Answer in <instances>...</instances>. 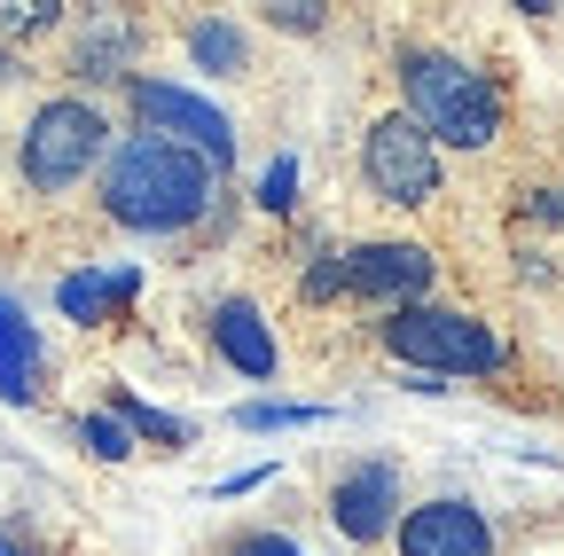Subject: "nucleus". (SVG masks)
<instances>
[{
	"mask_svg": "<svg viewBox=\"0 0 564 556\" xmlns=\"http://www.w3.org/2000/svg\"><path fill=\"white\" fill-rule=\"evenodd\" d=\"M204 329H212V353H220L236 377H251V384H274L282 377V337H274V321L251 298H220V306L204 314Z\"/></svg>",
	"mask_w": 564,
	"mask_h": 556,
	"instance_id": "obj_11",
	"label": "nucleus"
},
{
	"mask_svg": "<svg viewBox=\"0 0 564 556\" xmlns=\"http://www.w3.org/2000/svg\"><path fill=\"white\" fill-rule=\"evenodd\" d=\"M212 196H220V173L158 133H126L102 157V212L126 236H188L212 212Z\"/></svg>",
	"mask_w": 564,
	"mask_h": 556,
	"instance_id": "obj_1",
	"label": "nucleus"
},
{
	"mask_svg": "<svg viewBox=\"0 0 564 556\" xmlns=\"http://www.w3.org/2000/svg\"><path fill=\"white\" fill-rule=\"evenodd\" d=\"M126 102H133L141 133H158V142H173V150L204 157L212 173L228 181V165H236V118L212 102V95L173 87V79H126Z\"/></svg>",
	"mask_w": 564,
	"mask_h": 556,
	"instance_id": "obj_5",
	"label": "nucleus"
},
{
	"mask_svg": "<svg viewBox=\"0 0 564 556\" xmlns=\"http://www.w3.org/2000/svg\"><path fill=\"white\" fill-rule=\"evenodd\" d=\"M141 47H150V24L126 9H87V24L70 32V79L79 87H126Z\"/></svg>",
	"mask_w": 564,
	"mask_h": 556,
	"instance_id": "obj_10",
	"label": "nucleus"
},
{
	"mask_svg": "<svg viewBox=\"0 0 564 556\" xmlns=\"http://www.w3.org/2000/svg\"><path fill=\"white\" fill-rule=\"evenodd\" d=\"M337 259H345V298L384 306V314L423 306V298H432V283H440V259L423 251V243H392V236L352 243V251H337Z\"/></svg>",
	"mask_w": 564,
	"mask_h": 556,
	"instance_id": "obj_7",
	"label": "nucleus"
},
{
	"mask_svg": "<svg viewBox=\"0 0 564 556\" xmlns=\"http://www.w3.org/2000/svg\"><path fill=\"white\" fill-rule=\"evenodd\" d=\"M55 24H63V0H9V9H0V47H9V40H40Z\"/></svg>",
	"mask_w": 564,
	"mask_h": 556,
	"instance_id": "obj_19",
	"label": "nucleus"
},
{
	"mask_svg": "<svg viewBox=\"0 0 564 556\" xmlns=\"http://www.w3.org/2000/svg\"><path fill=\"white\" fill-rule=\"evenodd\" d=\"M110 415H118V424L133 432V447H158V455H181L196 432L181 424V415H165V407H150V400H141V392H110Z\"/></svg>",
	"mask_w": 564,
	"mask_h": 556,
	"instance_id": "obj_15",
	"label": "nucleus"
},
{
	"mask_svg": "<svg viewBox=\"0 0 564 556\" xmlns=\"http://www.w3.org/2000/svg\"><path fill=\"white\" fill-rule=\"evenodd\" d=\"M400 72V118H415V133L432 150H494L502 142V87L494 72H478L470 55L432 47V40H400L392 47Z\"/></svg>",
	"mask_w": 564,
	"mask_h": 556,
	"instance_id": "obj_2",
	"label": "nucleus"
},
{
	"mask_svg": "<svg viewBox=\"0 0 564 556\" xmlns=\"http://www.w3.org/2000/svg\"><path fill=\"white\" fill-rule=\"evenodd\" d=\"M228 556H306V548H299L291 533H243V541H236Z\"/></svg>",
	"mask_w": 564,
	"mask_h": 556,
	"instance_id": "obj_23",
	"label": "nucleus"
},
{
	"mask_svg": "<svg viewBox=\"0 0 564 556\" xmlns=\"http://www.w3.org/2000/svg\"><path fill=\"white\" fill-rule=\"evenodd\" d=\"M400 462L392 455H361V462H345L337 478H329V525L352 541V548H377V541H392V525H400Z\"/></svg>",
	"mask_w": 564,
	"mask_h": 556,
	"instance_id": "obj_8",
	"label": "nucleus"
},
{
	"mask_svg": "<svg viewBox=\"0 0 564 556\" xmlns=\"http://www.w3.org/2000/svg\"><path fill=\"white\" fill-rule=\"evenodd\" d=\"M40 377H47V353H40V329L17 298H0V400L9 407H32L40 400Z\"/></svg>",
	"mask_w": 564,
	"mask_h": 556,
	"instance_id": "obj_13",
	"label": "nucleus"
},
{
	"mask_svg": "<svg viewBox=\"0 0 564 556\" xmlns=\"http://www.w3.org/2000/svg\"><path fill=\"white\" fill-rule=\"evenodd\" d=\"M392 541H400V556H494V525L470 494H432V502L400 510Z\"/></svg>",
	"mask_w": 564,
	"mask_h": 556,
	"instance_id": "obj_9",
	"label": "nucleus"
},
{
	"mask_svg": "<svg viewBox=\"0 0 564 556\" xmlns=\"http://www.w3.org/2000/svg\"><path fill=\"white\" fill-rule=\"evenodd\" d=\"M361 181L377 204H400V212H423L440 188H447V157L415 133V118L384 110L369 133H361Z\"/></svg>",
	"mask_w": 564,
	"mask_h": 556,
	"instance_id": "obj_6",
	"label": "nucleus"
},
{
	"mask_svg": "<svg viewBox=\"0 0 564 556\" xmlns=\"http://www.w3.org/2000/svg\"><path fill=\"white\" fill-rule=\"evenodd\" d=\"M525 220H533V228H564V181H556V188H533V196H525Z\"/></svg>",
	"mask_w": 564,
	"mask_h": 556,
	"instance_id": "obj_22",
	"label": "nucleus"
},
{
	"mask_svg": "<svg viewBox=\"0 0 564 556\" xmlns=\"http://www.w3.org/2000/svg\"><path fill=\"white\" fill-rule=\"evenodd\" d=\"M314 424H329L322 400H243L236 407V432H314Z\"/></svg>",
	"mask_w": 564,
	"mask_h": 556,
	"instance_id": "obj_16",
	"label": "nucleus"
},
{
	"mask_svg": "<svg viewBox=\"0 0 564 556\" xmlns=\"http://www.w3.org/2000/svg\"><path fill=\"white\" fill-rule=\"evenodd\" d=\"M0 556H40V548H32L24 533H0Z\"/></svg>",
	"mask_w": 564,
	"mask_h": 556,
	"instance_id": "obj_25",
	"label": "nucleus"
},
{
	"mask_svg": "<svg viewBox=\"0 0 564 556\" xmlns=\"http://www.w3.org/2000/svg\"><path fill=\"white\" fill-rule=\"evenodd\" d=\"M291 204H299V157L291 150H274L267 165H259V212H291Z\"/></svg>",
	"mask_w": 564,
	"mask_h": 556,
	"instance_id": "obj_18",
	"label": "nucleus"
},
{
	"mask_svg": "<svg viewBox=\"0 0 564 556\" xmlns=\"http://www.w3.org/2000/svg\"><path fill=\"white\" fill-rule=\"evenodd\" d=\"M299 291H306L314 306H322V298H345V259H337V251H314V266L299 274Z\"/></svg>",
	"mask_w": 564,
	"mask_h": 556,
	"instance_id": "obj_21",
	"label": "nucleus"
},
{
	"mask_svg": "<svg viewBox=\"0 0 564 556\" xmlns=\"http://www.w3.org/2000/svg\"><path fill=\"white\" fill-rule=\"evenodd\" d=\"M377 345L400 361V377H440V384H478V377H502L510 369V337L494 329L486 314L432 306V298L384 314Z\"/></svg>",
	"mask_w": 564,
	"mask_h": 556,
	"instance_id": "obj_3",
	"label": "nucleus"
},
{
	"mask_svg": "<svg viewBox=\"0 0 564 556\" xmlns=\"http://www.w3.org/2000/svg\"><path fill=\"white\" fill-rule=\"evenodd\" d=\"M17 72H24V63H17V47H0V87H9Z\"/></svg>",
	"mask_w": 564,
	"mask_h": 556,
	"instance_id": "obj_26",
	"label": "nucleus"
},
{
	"mask_svg": "<svg viewBox=\"0 0 564 556\" xmlns=\"http://www.w3.org/2000/svg\"><path fill=\"white\" fill-rule=\"evenodd\" d=\"M70 432H79V447H87L95 462H133V432L118 424L110 407H87V415H70Z\"/></svg>",
	"mask_w": 564,
	"mask_h": 556,
	"instance_id": "obj_17",
	"label": "nucleus"
},
{
	"mask_svg": "<svg viewBox=\"0 0 564 556\" xmlns=\"http://www.w3.org/2000/svg\"><path fill=\"white\" fill-rule=\"evenodd\" d=\"M267 478H274V462H259V470H236V478L220 486V494H251V486H267Z\"/></svg>",
	"mask_w": 564,
	"mask_h": 556,
	"instance_id": "obj_24",
	"label": "nucleus"
},
{
	"mask_svg": "<svg viewBox=\"0 0 564 556\" xmlns=\"http://www.w3.org/2000/svg\"><path fill=\"white\" fill-rule=\"evenodd\" d=\"M133 298H141V266H70L63 283H55V314L79 321V329L118 321Z\"/></svg>",
	"mask_w": 564,
	"mask_h": 556,
	"instance_id": "obj_12",
	"label": "nucleus"
},
{
	"mask_svg": "<svg viewBox=\"0 0 564 556\" xmlns=\"http://www.w3.org/2000/svg\"><path fill=\"white\" fill-rule=\"evenodd\" d=\"M102 157H110V118L87 95H47L24 126V142H17V173L40 196L79 188L87 173H102Z\"/></svg>",
	"mask_w": 564,
	"mask_h": 556,
	"instance_id": "obj_4",
	"label": "nucleus"
},
{
	"mask_svg": "<svg viewBox=\"0 0 564 556\" xmlns=\"http://www.w3.org/2000/svg\"><path fill=\"white\" fill-rule=\"evenodd\" d=\"M267 24H274V32H299V40H314V32L329 24V9H322V0H274V9H267Z\"/></svg>",
	"mask_w": 564,
	"mask_h": 556,
	"instance_id": "obj_20",
	"label": "nucleus"
},
{
	"mask_svg": "<svg viewBox=\"0 0 564 556\" xmlns=\"http://www.w3.org/2000/svg\"><path fill=\"white\" fill-rule=\"evenodd\" d=\"M181 40H188V55H196V72H212V79H243V72H251V40H243L236 17H196Z\"/></svg>",
	"mask_w": 564,
	"mask_h": 556,
	"instance_id": "obj_14",
	"label": "nucleus"
}]
</instances>
